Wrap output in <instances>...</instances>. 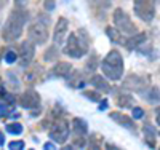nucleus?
<instances>
[{
    "mask_svg": "<svg viewBox=\"0 0 160 150\" xmlns=\"http://www.w3.org/2000/svg\"><path fill=\"white\" fill-rule=\"evenodd\" d=\"M144 42H148V34L146 32H136V34H133L130 35L127 40H125V46L128 50H138L139 45H142Z\"/></svg>",
    "mask_w": 160,
    "mask_h": 150,
    "instance_id": "nucleus-12",
    "label": "nucleus"
},
{
    "mask_svg": "<svg viewBox=\"0 0 160 150\" xmlns=\"http://www.w3.org/2000/svg\"><path fill=\"white\" fill-rule=\"evenodd\" d=\"M90 83L95 86L98 91H104V93H106V91H109V90H111L109 83H108V81L104 80V77H101V75H93L91 80H90Z\"/></svg>",
    "mask_w": 160,
    "mask_h": 150,
    "instance_id": "nucleus-18",
    "label": "nucleus"
},
{
    "mask_svg": "<svg viewBox=\"0 0 160 150\" xmlns=\"http://www.w3.org/2000/svg\"><path fill=\"white\" fill-rule=\"evenodd\" d=\"M106 34L109 35V38L112 40V42L120 43V45H123V43H125V38L122 37V32H120L118 29H114L112 26H108V27H106Z\"/></svg>",
    "mask_w": 160,
    "mask_h": 150,
    "instance_id": "nucleus-19",
    "label": "nucleus"
},
{
    "mask_svg": "<svg viewBox=\"0 0 160 150\" xmlns=\"http://www.w3.org/2000/svg\"><path fill=\"white\" fill-rule=\"evenodd\" d=\"M34 54H35V48H34V43L31 42V40L22 42L19 45V62H21L22 67H28L32 62Z\"/></svg>",
    "mask_w": 160,
    "mask_h": 150,
    "instance_id": "nucleus-8",
    "label": "nucleus"
},
{
    "mask_svg": "<svg viewBox=\"0 0 160 150\" xmlns=\"http://www.w3.org/2000/svg\"><path fill=\"white\" fill-rule=\"evenodd\" d=\"M74 147H78V148H82V147H85L87 145V141L83 139V136H78V139L77 141H74V144H72Z\"/></svg>",
    "mask_w": 160,
    "mask_h": 150,
    "instance_id": "nucleus-30",
    "label": "nucleus"
},
{
    "mask_svg": "<svg viewBox=\"0 0 160 150\" xmlns=\"http://www.w3.org/2000/svg\"><path fill=\"white\" fill-rule=\"evenodd\" d=\"M58 56H59V51H58V48H56V45H55V46H50V48L45 51L43 59L48 61V62H51V61H55Z\"/></svg>",
    "mask_w": 160,
    "mask_h": 150,
    "instance_id": "nucleus-23",
    "label": "nucleus"
},
{
    "mask_svg": "<svg viewBox=\"0 0 160 150\" xmlns=\"http://www.w3.org/2000/svg\"><path fill=\"white\" fill-rule=\"evenodd\" d=\"M0 85H2V77H0Z\"/></svg>",
    "mask_w": 160,
    "mask_h": 150,
    "instance_id": "nucleus-39",
    "label": "nucleus"
},
{
    "mask_svg": "<svg viewBox=\"0 0 160 150\" xmlns=\"http://www.w3.org/2000/svg\"><path fill=\"white\" fill-rule=\"evenodd\" d=\"M5 115H8V107L5 104H0V118L5 117Z\"/></svg>",
    "mask_w": 160,
    "mask_h": 150,
    "instance_id": "nucleus-32",
    "label": "nucleus"
},
{
    "mask_svg": "<svg viewBox=\"0 0 160 150\" xmlns=\"http://www.w3.org/2000/svg\"><path fill=\"white\" fill-rule=\"evenodd\" d=\"M112 21L115 29H118L125 35H133L138 32V27L135 26V22L131 21V18L127 15V11H123L122 8H115L112 13Z\"/></svg>",
    "mask_w": 160,
    "mask_h": 150,
    "instance_id": "nucleus-4",
    "label": "nucleus"
},
{
    "mask_svg": "<svg viewBox=\"0 0 160 150\" xmlns=\"http://www.w3.org/2000/svg\"><path fill=\"white\" fill-rule=\"evenodd\" d=\"M19 104L22 109H28V110H31V109H35L40 105V96L38 93L34 91V90H26L21 98H19Z\"/></svg>",
    "mask_w": 160,
    "mask_h": 150,
    "instance_id": "nucleus-9",
    "label": "nucleus"
},
{
    "mask_svg": "<svg viewBox=\"0 0 160 150\" xmlns=\"http://www.w3.org/2000/svg\"><path fill=\"white\" fill-rule=\"evenodd\" d=\"M142 133H144V139H146V144H148L151 148L155 147V129L151 123H144L142 126Z\"/></svg>",
    "mask_w": 160,
    "mask_h": 150,
    "instance_id": "nucleus-16",
    "label": "nucleus"
},
{
    "mask_svg": "<svg viewBox=\"0 0 160 150\" xmlns=\"http://www.w3.org/2000/svg\"><path fill=\"white\" fill-rule=\"evenodd\" d=\"M117 105L118 107H130L133 109V105H135V99H133L131 94H118V98H117Z\"/></svg>",
    "mask_w": 160,
    "mask_h": 150,
    "instance_id": "nucleus-20",
    "label": "nucleus"
},
{
    "mask_svg": "<svg viewBox=\"0 0 160 150\" xmlns=\"http://www.w3.org/2000/svg\"><path fill=\"white\" fill-rule=\"evenodd\" d=\"M90 48V37L85 32V29H78L77 34H71L68 37V42L64 45V53L69 54L71 58H82Z\"/></svg>",
    "mask_w": 160,
    "mask_h": 150,
    "instance_id": "nucleus-2",
    "label": "nucleus"
},
{
    "mask_svg": "<svg viewBox=\"0 0 160 150\" xmlns=\"http://www.w3.org/2000/svg\"><path fill=\"white\" fill-rule=\"evenodd\" d=\"M142 98L149 104H158L160 102V90L157 86H149L148 90H142Z\"/></svg>",
    "mask_w": 160,
    "mask_h": 150,
    "instance_id": "nucleus-15",
    "label": "nucleus"
},
{
    "mask_svg": "<svg viewBox=\"0 0 160 150\" xmlns=\"http://www.w3.org/2000/svg\"><path fill=\"white\" fill-rule=\"evenodd\" d=\"M83 96L93 102H99L101 101V94L98 91H83Z\"/></svg>",
    "mask_w": 160,
    "mask_h": 150,
    "instance_id": "nucleus-25",
    "label": "nucleus"
},
{
    "mask_svg": "<svg viewBox=\"0 0 160 150\" xmlns=\"http://www.w3.org/2000/svg\"><path fill=\"white\" fill-rule=\"evenodd\" d=\"M7 131H8L10 134L18 136V134L22 133V125H21V123H8V125H7Z\"/></svg>",
    "mask_w": 160,
    "mask_h": 150,
    "instance_id": "nucleus-24",
    "label": "nucleus"
},
{
    "mask_svg": "<svg viewBox=\"0 0 160 150\" xmlns=\"http://www.w3.org/2000/svg\"><path fill=\"white\" fill-rule=\"evenodd\" d=\"M72 74V65L69 62H58L55 67L51 69V75L53 77H62V78H68Z\"/></svg>",
    "mask_w": 160,
    "mask_h": 150,
    "instance_id": "nucleus-13",
    "label": "nucleus"
},
{
    "mask_svg": "<svg viewBox=\"0 0 160 150\" xmlns=\"http://www.w3.org/2000/svg\"><path fill=\"white\" fill-rule=\"evenodd\" d=\"M102 74L112 81H117L123 75V58L117 50H111L101 62Z\"/></svg>",
    "mask_w": 160,
    "mask_h": 150,
    "instance_id": "nucleus-3",
    "label": "nucleus"
},
{
    "mask_svg": "<svg viewBox=\"0 0 160 150\" xmlns=\"http://www.w3.org/2000/svg\"><path fill=\"white\" fill-rule=\"evenodd\" d=\"M28 18H29V13L24 8H15L10 13V18L5 22L3 32H2L5 42H15L21 37L24 24L28 22Z\"/></svg>",
    "mask_w": 160,
    "mask_h": 150,
    "instance_id": "nucleus-1",
    "label": "nucleus"
},
{
    "mask_svg": "<svg viewBox=\"0 0 160 150\" xmlns=\"http://www.w3.org/2000/svg\"><path fill=\"white\" fill-rule=\"evenodd\" d=\"M106 148H109V150H111V148H114V150H117L118 147H115V145H112V144H108V145H106Z\"/></svg>",
    "mask_w": 160,
    "mask_h": 150,
    "instance_id": "nucleus-38",
    "label": "nucleus"
},
{
    "mask_svg": "<svg viewBox=\"0 0 160 150\" xmlns=\"http://www.w3.org/2000/svg\"><path fill=\"white\" fill-rule=\"evenodd\" d=\"M43 148H55V145H53V144H50V142H47V144L43 145Z\"/></svg>",
    "mask_w": 160,
    "mask_h": 150,
    "instance_id": "nucleus-37",
    "label": "nucleus"
},
{
    "mask_svg": "<svg viewBox=\"0 0 160 150\" xmlns=\"http://www.w3.org/2000/svg\"><path fill=\"white\" fill-rule=\"evenodd\" d=\"M15 3L18 8H26V3H28V0H15Z\"/></svg>",
    "mask_w": 160,
    "mask_h": 150,
    "instance_id": "nucleus-34",
    "label": "nucleus"
},
{
    "mask_svg": "<svg viewBox=\"0 0 160 150\" xmlns=\"http://www.w3.org/2000/svg\"><path fill=\"white\" fill-rule=\"evenodd\" d=\"M144 117V110L141 107H135L133 105V118H136V120H139V118H142Z\"/></svg>",
    "mask_w": 160,
    "mask_h": 150,
    "instance_id": "nucleus-29",
    "label": "nucleus"
},
{
    "mask_svg": "<svg viewBox=\"0 0 160 150\" xmlns=\"http://www.w3.org/2000/svg\"><path fill=\"white\" fill-rule=\"evenodd\" d=\"M148 85V78L146 77H141V75H136V74H130L125 81H123V86L128 88V90H133V91H142L144 86Z\"/></svg>",
    "mask_w": 160,
    "mask_h": 150,
    "instance_id": "nucleus-10",
    "label": "nucleus"
},
{
    "mask_svg": "<svg viewBox=\"0 0 160 150\" xmlns=\"http://www.w3.org/2000/svg\"><path fill=\"white\" fill-rule=\"evenodd\" d=\"M8 148L10 150H21V148H24V142L22 141H13L8 144Z\"/></svg>",
    "mask_w": 160,
    "mask_h": 150,
    "instance_id": "nucleus-27",
    "label": "nucleus"
},
{
    "mask_svg": "<svg viewBox=\"0 0 160 150\" xmlns=\"http://www.w3.org/2000/svg\"><path fill=\"white\" fill-rule=\"evenodd\" d=\"M28 38L32 43H37V45L47 43V40H48V26L40 22V21L32 22L29 26V29H28Z\"/></svg>",
    "mask_w": 160,
    "mask_h": 150,
    "instance_id": "nucleus-6",
    "label": "nucleus"
},
{
    "mask_svg": "<svg viewBox=\"0 0 160 150\" xmlns=\"http://www.w3.org/2000/svg\"><path fill=\"white\" fill-rule=\"evenodd\" d=\"M111 118L115 121V123L122 125V126H125L128 129H135V123H133L131 117H128V115H125L122 112H111Z\"/></svg>",
    "mask_w": 160,
    "mask_h": 150,
    "instance_id": "nucleus-14",
    "label": "nucleus"
},
{
    "mask_svg": "<svg viewBox=\"0 0 160 150\" xmlns=\"http://www.w3.org/2000/svg\"><path fill=\"white\" fill-rule=\"evenodd\" d=\"M56 7V0H43V8L45 11H53Z\"/></svg>",
    "mask_w": 160,
    "mask_h": 150,
    "instance_id": "nucleus-28",
    "label": "nucleus"
},
{
    "mask_svg": "<svg viewBox=\"0 0 160 150\" xmlns=\"http://www.w3.org/2000/svg\"><path fill=\"white\" fill-rule=\"evenodd\" d=\"M133 8L138 18L144 22H151L155 16V0H133Z\"/></svg>",
    "mask_w": 160,
    "mask_h": 150,
    "instance_id": "nucleus-5",
    "label": "nucleus"
},
{
    "mask_svg": "<svg viewBox=\"0 0 160 150\" xmlns=\"http://www.w3.org/2000/svg\"><path fill=\"white\" fill-rule=\"evenodd\" d=\"M98 109H99V110H106V109H108V99H101Z\"/></svg>",
    "mask_w": 160,
    "mask_h": 150,
    "instance_id": "nucleus-33",
    "label": "nucleus"
},
{
    "mask_svg": "<svg viewBox=\"0 0 160 150\" xmlns=\"http://www.w3.org/2000/svg\"><path fill=\"white\" fill-rule=\"evenodd\" d=\"M0 96H2L7 102H10V104H15V98L11 96V94H8V93H5V91H2V94H0Z\"/></svg>",
    "mask_w": 160,
    "mask_h": 150,
    "instance_id": "nucleus-31",
    "label": "nucleus"
},
{
    "mask_svg": "<svg viewBox=\"0 0 160 150\" xmlns=\"http://www.w3.org/2000/svg\"><path fill=\"white\" fill-rule=\"evenodd\" d=\"M101 142H102V138L98 133L96 134H90V138H88V147L90 148H99Z\"/></svg>",
    "mask_w": 160,
    "mask_h": 150,
    "instance_id": "nucleus-22",
    "label": "nucleus"
},
{
    "mask_svg": "<svg viewBox=\"0 0 160 150\" xmlns=\"http://www.w3.org/2000/svg\"><path fill=\"white\" fill-rule=\"evenodd\" d=\"M0 145H5V136H3V133H0Z\"/></svg>",
    "mask_w": 160,
    "mask_h": 150,
    "instance_id": "nucleus-36",
    "label": "nucleus"
},
{
    "mask_svg": "<svg viewBox=\"0 0 160 150\" xmlns=\"http://www.w3.org/2000/svg\"><path fill=\"white\" fill-rule=\"evenodd\" d=\"M72 128H74V133H75L77 136H87V133H88L87 121L82 120V118H78V117H75V118L72 120Z\"/></svg>",
    "mask_w": 160,
    "mask_h": 150,
    "instance_id": "nucleus-17",
    "label": "nucleus"
},
{
    "mask_svg": "<svg viewBox=\"0 0 160 150\" xmlns=\"http://www.w3.org/2000/svg\"><path fill=\"white\" fill-rule=\"evenodd\" d=\"M69 133L71 131H69L68 121L62 120V118H58L55 123H53V126L50 128V138L58 144H64L69 138Z\"/></svg>",
    "mask_w": 160,
    "mask_h": 150,
    "instance_id": "nucleus-7",
    "label": "nucleus"
},
{
    "mask_svg": "<svg viewBox=\"0 0 160 150\" xmlns=\"http://www.w3.org/2000/svg\"><path fill=\"white\" fill-rule=\"evenodd\" d=\"M68 27H69V22L66 18H59L56 26H55V32H53V42L55 45H61L64 42V37L68 34Z\"/></svg>",
    "mask_w": 160,
    "mask_h": 150,
    "instance_id": "nucleus-11",
    "label": "nucleus"
},
{
    "mask_svg": "<svg viewBox=\"0 0 160 150\" xmlns=\"http://www.w3.org/2000/svg\"><path fill=\"white\" fill-rule=\"evenodd\" d=\"M155 121H157V125L160 126V107L155 110Z\"/></svg>",
    "mask_w": 160,
    "mask_h": 150,
    "instance_id": "nucleus-35",
    "label": "nucleus"
},
{
    "mask_svg": "<svg viewBox=\"0 0 160 150\" xmlns=\"http://www.w3.org/2000/svg\"><path fill=\"white\" fill-rule=\"evenodd\" d=\"M98 69V56H96V53L93 51L90 54V58L87 59V64H85V70L87 72H93V70H96Z\"/></svg>",
    "mask_w": 160,
    "mask_h": 150,
    "instance_id": "nucleus-21",
    "label": "nucleus"
},
{
    "mask_svg": "<svg viewBox=\"0 0 160 150\" xmlns=\"http://www.w3.org/2000/svg\"><path fill=\"white\" fill-rule=\"evenodd\" d=\"M16 59H18V54H16L15 51H11V50H10V51L5 53V61H7L8 64H13Z\"/></svg>",
    "mask_w": 160,
    "mask_h": 150,
    "instance_id": "nucleus-26",
    "label": "nucleus"
}]
</instances>
